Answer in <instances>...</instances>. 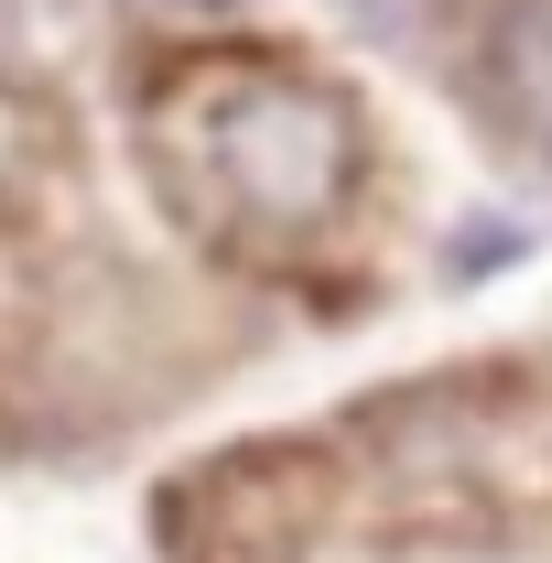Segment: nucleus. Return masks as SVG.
<instances>
[{
  "mask_svg": "<svg viewBox=\"0 0 552 563\" xmlns=\"http://www.w3.org/2000/svg\"><path fill=\"white\" fill-rule=\"evenodd\" d=\"M228 185L261 217H314L346 185V131L325 98H292V87H261L239 120H228Z\"/></svg>",
  "mask_w": 552,
  "mask_h": 563,
  "instance_id": "f257e3e1",
  "label": "nucleus"
},
{
  "mask_svg": "<svg viewBox=\"0 0 552 563\" xmlns=\"http://www.w3.org/2000/svg\"><path fill=\"white\" fill-rule=\"evenodd\" d=\"M141 11H174V22H217V11H239V0H141Z\"/></svg>",
  "mask_w": 552,
  "mask_h": 563,
  "instance_id": "f03ea898",
  "label": "nucleus"
}]
</instances>
